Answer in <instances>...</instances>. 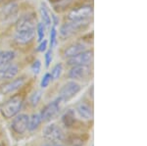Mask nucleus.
Masks as SVG:
<instances>
[{
    "label": "nucleus",
    "mask_w": 147,
    "mask_h": 146,
    "mask_svg": "<svg viewBox=\"0 0 147 146\" xmlns=\"http://www.w3.org/2000/svg\"><path fill=\"white\" fill-rule=\"evenodd\" d=\"M41 96H42V92L40 90H37V91H35V92L32 93V96H30V105H32V107L37 106V104L39 103L40 99H41Z\"/></svg>",
    "instance_id": "nucleus-23"
},
{
    "label": "nucleus",
    "mask_w": 147,
    "mask_h": 146,
    "mask_svg": "<svg viewBox=\"0 0 147 146\" xmlns=\"http://www.w3.org/2000/svg\"><path fill=\"white\" fill-rule=\"evenodd\" d=\"M62 123L66 128H72L76 123V117H75V112L73 110H69L63 115L62 117Z\"/></svg>",
    "instance_id": "nucleus-19"
},
{
    "label": "nucleus",
    "mask_w": 147,
    "mask_h": 146,
    "mask_svg": "<svg viewBox=\"0 0 147 146\" xmlns=\"http://www.w3.org/2000/svg\"><path fill=\"white\" fill-rule=\"evenodd\" d=\"M71 1L72 0H49V2L55 7V9H57V10L65 6H68Z\"/></svg>",
    "instance_id": "nucleus-24"
},
{
    "label": "nucleus",
    "mask_w": 147,
    "mask_h": 146,
    "mask_svg": "<svg viewBox=\"0 0 147 146\" xmlns=\"http://www.w3.org/2000/svg\"><path fill=\"white\" fill-rule=\"evenodd\" d=\"M64 141L66 142V144L69 146H84V139L80 135H70L66 136Z\"/></svg>",
    "instance_id": "nucleus-21"
},
{
    "label": "nucleus",
    "mask_w": 147,
    "mask_h": 146,
    "mask_svg": "<svg viewBox=\"0 0 147 146\" xmlns=\"http://www.w3.org/2000/svg\"><path fill=\"white\" fill-rule=\"evenodd\" d=\"M43 135L44 139L49 142H62L65 139L66 135L64 133L63 129L56 124H51L46 126L43 129Z\"/></svg>",
    "instance_id": "nucleus-3"
},
{
    "label": "nucleus",
    "mask_w": 147,
    "mask_h": 146,
    "mask_svg": "<svg viewBox=\"0 0 147 146\" xmlns=\"http://www.w3.org/2000/svg\"><path fill=\"white\" fill-rule=\"evenodd\" d=\"M50 47L51 49L54 48L57 44V30H56V27L51 28V30H50Z\"/></svg>",
    "instance_id": "nucleus-26"
},
{
    "label": "nucleus",
    "mask_w": 147,
    "mask_h": 146,
    "mask_svg": "<svg viewBox=\"0 0 147 146\" xmlns=\"http://www.w3.org/2000/svg\"><path fill=\"white\" fill-rule=\"evenodd\" d=\"M45 26L42 23H38L36 25V30H37V36H38V41H42L45 36Z\"/></svg>",
    "instance_id": "nucleus-25"
},
{
    "label": "nucleus",
    "mask_w": 147,
    "mask_h": 146,
    "mask_svg": "<svg viewBox=\"0 0 147 146\" xmlns=\"http://www.w3.org/2000/svg\"><path fill=\"white\" fill-rule=\"evenodd\" d=\"M90 75V68L89 66H74L70 70L68 76L73 79H84Z\"/></svg>",
    "instance_id": "nucleus-10"
},
{
    "label": "nucleus",
    "mask_w": 147,
    "mask_h": 146,
    "mask_svg": "<svg viewBox=\"0 0 147 146\" xmlns=\"http://www.w3.org/2000/svg\"><path fill=\"white\" fill-rule=\"evenodd\" d=\"M28 119L30 117L26 114H20L15 116L11 123V129L17 135H23L28 131Z\"/></svg>",
    "instance_id": "nucleus-7"
},
{
    "label": "nucleus",
    "mask_w": 147,
    "mask_h": 146,
    "mask_svg": "<svg viewBox=\"0 0 147 146\" xmlns=\"http://www.w3.org/2000/svg\"><path fill=\"white\" fill-rule=\"evenodd\" d=\"M63 72V65L61 64V63H59V64H56L54 66L53 70H52L51 72V77L52 79H54V81H56V79H58L59 77H60L61 74H62Z\"/></svg>",
    "instance_id": "nucleus-22"
},
{
    "label": "nucleus",
    "mask_w": 147,
    "mask_h": 146,
    "mask_svg": "<svg viewBox=\"0 0 147 146\" xmlns=\"http://www.w3.org/2000/svg\"><path fill=\"white\" fill-rule=\"evenodd\" d=\"M42 146H66V145H64L60 142H49V141H47L46 143L42 144Z\"/></svg>",
    "instance_id": "nucleus-31"
},
{
    "label": "nucleus",
    "mask_w": 147,
    "mask_h": 146,
    "mask_svg": "<svg viewBox=\"0 0 147 146\" xmlns=\"http://www.w3.org/2000/svg\"><path fill=\"white\" fill-rule=\"evenodd\" d=\"M42 123L41 118H40V114H34L32 117L28 119V129L30 131H34L39 128L40 124Z\"/></svg>",
    "instance_id": "nucleus-20"
},
{
    "label": "nucleus",
    "mask_w": 147,
    "mask_h": 146,
    "mask_svg": "<svg viewBox=\"0 0 147 146\" xmlns=\"http://www.w3.org/2000/svg\"><path fill=\"white\" fill-rule=\"evenodd\" d=\"M92 59H93V51L84 50L79 53L78 55L68 58L67 64L71 67H74V66H88L92 62Z\"/></svg>",
    "instance_id": "nucleus-6"
},
{
    "label": "nucleus",
    "mask_w": 147,
    "mask_h": 146,
    "mask_svg": "<svg viewBox=\"0 0 147 146\" xmlns=\"http://www.w3.org/2000/svg\"><path fill=\"white\" fill-rule=\"evenodd\" d=\"M80 90V85L76 81H69L59 91L58 99L60 102H66L75 97Z\"/></svg>",
    "instance_id": "nucleus-5"
},
{
    "label": "nucleus",
    "mask_w": 147,
    "mask_h": 146,
    "mask_svg": "<svg viewBox=\"0 0 147 146\" xmlns=\"http://www.w3.org/2000/svg\"><path fill=\"white\" fill-rule=\"evenodd\" d=\"M36 19L32 15H25L18 19L16 22V32L35 30Z\"/></svg>",
    "instance_id": "nucleus-9"
},
{
    "label": "nucleus",
    "mask_w": 147,
    "mask_h": 146,
    "mask_svg": "<svg viewBox=\"0 0 147 146\" xmlns=\"http://www.w3.org/2000/svg\"><path fill=\"white\" fill-rule=\"evenodd\" d=\"M86 50L85 49V45L84 43H80V42H76V43L72 44L69 47L65 49L64 51V55H65L66 58H71L73 56L78 55L79 53L82 52V51Z\"/></svg>",
    "instance_id": "nucleus-15"
},
{
    "label": "nucleus",
    "mask_w": 147,
    "mask_h": 146,
    "mask_svg": "<svg viewBox=\"0 0 147 146\" xmlns=\"http://www.w3.org/2000/svg\"><path fill=\"white\" fill-rule=\"evenodd\" d=\"M44 59H45V66L48 68L49 66H50V63L52 62V60H53V52H52V49L48 50L45 53V55H44Z\"/></svg>",
    "instance_id": "nucleus-29"
},
{
    "label": "nucleus",
    "mask_w": 147,
    "mask_h": 146,
    "mask_svg": "<svg viewBox=\"0 0 147 146\" xmlns=\"http://www.w3.org/2000/svg\"><path fill=\"white\" fill-rule=\"evenodd\" d=\"M93 14V9L90 5H84L79 8L73 9L68 14V21L73 22H80V21H89Z\"/></svg>",
    "instance_id": "nucleus-4"
},
{
    "label": "nucleus",
    "mask_w": 147,
    "mask_h": 146,
    "mask_svg": "<svg viewBox=\"0 0 147 146\" xmlns=\"http://www.w3.org/2000/svg\"><path fill=\"white\" fill-rule=\"evenodd\" d=\"M24 83H25V79L24 77H18V79H13L12 81L2 84L1 87H0V92L2 94H9L15 92L16 90L22 87Z\"/></svg>",
    "instance_id": "nucleus-11"
},
{
    "label": "nucleus",
    "mask_w": 147,
    "mask_h": 146,
    "mask_svg": "<svg viewBox=\"0 0 147 146\" xmlns=\"http://www.w3.org/2000/svg\"><path fill=\"white\" fill-rule=\"evenodd\" d=\"M47 44H48V42H47V40H42V41H40V44H39V46H38V48H37V50L39 51V52H44V51L46 50V48H47Z\"/></svg>",
    "instance_id": "nucleus-30"
},
{
    "label": "nucleus",
    "mask_w": 147,
    "mask_h": 146,
    "mask_svg": "<svg viewBox=\"0 0 147 146\" xmlns=\"http://www.w3.org/2000/svg\"><path fill=\"white\" fill-rule=\"evenodd\" d=\"M18 12H19L18 4L16 2H10V3L5 5L4 8L2 9L1 15L4 21H11L17 17Z\"/></svg>",
    "instance_id": "nucleus-13"
},
{
    "label": "nucleus",
    "mask_w": 147,
    "mask_h": 146,
    "mask_svg": "<svg viewBox=\"0 0 147 146\" xmlns=\"http://www.w3.org/2000/svg\"><path fill=\"white\" fill-rule=\"evenodd\" d=\"M39 13L40 16H41V20H42V24H43L45 27H50L51 23H52V18L49 14V11L47 9V7L45 6V4L42 3L41 6H40L39 9Z\"/></svg>",
    "instance_id": "nucleus-18"
},
{
    "label": "nucleus",
    "mask_w": 147,
    "mask_h": 146,
    "mask_svg": "<svg viewBox=\"0 0 147 146\" xmlns=\"http://www.w3.org/2000/svg\"><path fill=\"white\" fill-rule=\"evenodd\" d=\"M34 34H35V30L16 32L15 40L17 41L19 44H27L34 39Z\"/></svg>",
    "instance_id": "nucleus-14"
},
{
    "label": "nucleus",
    "mask_w": 147,
    "mask_h": 146,
    "mask_svg": "<svg viewBox=\"0 0 147 146\" xmlns=\"http://www.w3.org/2000/svg\"><path fill=\"white\" fill-rule=\"evenodd\" d=\"M59 110H60V100L56 99L55 101H52L49 104H47L45 107L41 110V112L39 113L41 121L49 122L58 114Z\"/></svg>",
    "instance_id": "nucleus-8"
},
{
    "label": "nucleus",
    "mask_w": 147,
    "mask_h": 146,
    "mask_svg": "<svg viewBox=\"0 0 147 146\" xmlns=\"http://www.w3.org/2000/svg\"><path fill=\"white\" fill-rule=\"evenodd\" d=\"M89 21H80V22H73L67 21L60 29V35L62 38H68L73 36L74 34L80 32L85 27L88 26Z\"/></svg>",
    "instance_id": "nucleus-2"
},
{
    "label": "nucleus",
    "mask_w": 147,
    "mask_h": 146,
    "mask_svg": "<svg viewBox=\"0 0 147 146\" xmlns=\"http://www.w3.org/2000/svg\"><path fill=\"white\" fill-rule=\"evenodd\" d=\"M19 73V67L16 64L5 65L0 67V81L2 79H14Z\"/></svg>",
    "instance_id": "nucleus-12"
},
{
    "label": "nucleus",
    "mask_w": 147,
    "mask_h": 146,
    "mask_svg": "<svg viewBox=\"0 0 147 146\" xmlns=\"http://www.w3.org/2000/svg\"><path fill=\"white\" fill-rule=\"evenodd\" d=\"M0 146H1V145H0Z\"/></svg>",
    "instance_id": "nucleus-32"
},
{
    "label": "nucleus",
    "mask_w": 147,
    "mask_h": 146,
    "mask_svg": "<svg viewBox=\"0 0 147 146\" xmlns=\"http://www.w3.org/2000/svg\"><path fill=\"white\" fill-rule=\"evenodd\" d=\"M24 104V97L21 94L12 96L0 107V113L5 119H12L17 116Z\"/></svg>",
    "instance_id": "nucleus-1"
},
{
    "label": "nucleus",
    "mask_w": 147,
    "mask_h": 146,
    "mask_svg": "<svg viewBox=\"0 0 147 146\" xmlns=\"http://www.w3.org/2000/svg\"><path fill=\"white\" fill-rule=\"evenodd\" d=\"M16 57V53L12 50H5L0 52V67L10 64L14 58Z\"/></svg>",
    "instance_id": "nucleus-17"
},
{
    "label": "nucleus",
    "mask_w": 147,
    "mask_h": 146,
    "mask_svg": "<svg viewBox=\"0 0 147 146\" xmlns=\"http://www.w3.org/2000/svg\"><path fill=\"white\" fill-rule=\"evenodd\" d=\"M77 111L79 113V115L84 119L89 120L91 119L93 116V112H92V108L86 103H80L78 105L77 107Z\"/></svg>",
    "instance_id": "nucleus-16"
},
{
    "label": "nucleus",
    "mask_w": 147,
    "mask_h": 146,
    "mask_svg": "<svg viewBox=\"0 0 147 146\" xmlns=\"http://www.w3.org/2000/svg\"><path fill=\"white\" fill-rule=\"evenodd\" d=\"M51 81H52L51 75L49 74V73H46V74L43 76V77H42L41 82H40V86H41L42 88H46L47 86L49 85V83H50Z\"/></svg>",
    "instance_id": "nucleus-27"
},
{
    "label": "nucleus",
    "mask_w": 147,
    "mask_h": 146,
    "mask_svg": "<svg viewBox=\"0 0 147 146\" xmlns=\"http://www.w3.org/2000/svg\"><path fill=\"white\" fill-rule=\"evenodd\" d=\"M41 69V62L39 60H35L32 65V71L34 75H38Z\"/></svg>",
    "instance_id": "nucleus-28"
}]
</instances>
